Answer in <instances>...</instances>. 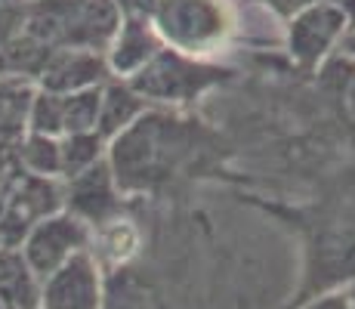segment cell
<instances>
[{"label": "cell", "mask_w": 355, "mask_h": 309, "mask_svg": "<svg viewBox=\"0 0 355 309\" xmlns=\"http://www.w3.org/2000/svg\"><path fill=\"white\" fill-rule=\"evenodd\" d=\"M40 278L19 247H0V309H37Z\"/></svg>", "instance_id": "8fae6325"}, {"label": "cell", "mask_w": 355, "mask_h": 309, "mask_svg": "<svg viewBox=\"0 0 355 309\" xmlns=\"http://www.w3.org/2000/svg\"><path fill=\"white\" fill-rule=\"evenodd\" d=\"M0 3H28V0H0Z\"/></svg>", "instance_id": "44dd1931"}, {"label": "cell", "mask_w": 355, "mask_h": 309, "mask_svg": "<svg viewBox=\"0 0 355 309\" xmlns=\"http://www.w3.org/2000/svg\"><path fill=\"white\" fill-rule=\"evenodd\" d=\"M22 164L31 170L34 176H62V158H59V140L53 136H40V133H28L22 142Z\"/></svg>", "instance_id": "9a60e30c"}, {"label": "cell", "mask_w": 355, "mask_h": 309, "mask_svg": "<svg viewBox=\"0 0 355 309\" xmlns=\"http://www.w3.org/2000/svg\"><path fill=\"white\" fill-rule=\"evenodd\" d=\"M71 195V214L80 217L87 226H96L102 219L114 217L118 208V192H114V174L105 161H99L96 167H90L87 174L74 176L68 185Z\"/></svg>", "instance_id": "9c48e42d"}, {"label": "cell", "mask_w": 355, "mask_h": 309, "mask_svg": "<svg viewBox=\"0 0 355 309\" xmlns=\"http://www.w3.org/2000/svg\"><path fill=\"white\" fill-rule=\"evenodd\" d=\"M121 12L112 0H31L25 6V34L56 50H87L105 56Z\"/></svg>", "instance_id": "6da1fadb"}, {"label": "cell", "mask_w": 355, "mask_h": 309, "mask_svg": "<svg viewBox=\"0 0 355 309\" xmlns=\"http://www.w3.org/2000/svg\"><path fill=\"white\" fill-rule=\"evenodd\" d=\"M164 50L158 31L148 19H121L112 44L105 50V65L112 78L130 81Z\"/></svg>", "instance_id": "ba28073f"}, {"label": "cell", "mask_w": 355, "mask_h": 309, "mask_svg": "<svg viewBox=\"0 0 355 309\" xmlns=\"http://www.w3.org/2000/svg\"><path fill=\"white\" fill-rule=\"evenodd\" d=\"M99 102H102V87L80 90V93H65L62 96V136L96 133Z\"/></svg>", "instance_id": "5bb4252c"}, {"label": "cell", "mask_w": 355, "mask_h": 309, "mask_svg": "<svg viewBox=\"0 0 355 309\" xmlns=\"http://www.w3.org/2000/svg\"><path fill=\"white\" fill-rule=\"evenodd\" d=\"M322 3L334 6V10H340L346 19H349V28L355 25V0H322Z\"/></svg>", "instance_id": "d6986e66"}, {"label": "cell", "mask_w": 355, "mask_h": 309, "mask_svg": "<svg viewBox=\"0 0 355 309\" xmlns=\"http://www.w3.org/2000/svg\"><path fill=\"white\" fill-rule=\"evenodd\" d=\"M25 6L28 3H0V53L12 44L25 28Z\"/></svg>", "instance_id": "2e32d148"}, {"label": "cell", "mask_w": 355, "mask_h": 309, "mask_svg": "<svg viewBox=\"0 0 355 309\" xmlns=\"http://www.w3.org/2000/svg\"><path fill=\"white\" fill-rule=\"evenodd\" d=\"M346 31H349V19L334 6L315 0L284 22V47L297 65L315 68L327 59V53L343 44Z\"/></svg>", "instance_id": "5b68a950"}, {"label": "cell", "mask_w": 355, "mask_h": 309, "mask_svg": "<svg viewBox=\"0 0 355 309\" xmlns=\"http://www.w3.org/2000/svg\"><path fill=\"white\" fill-rule=\"evenodd\" d=\"M59 158H62V176L71 183L74 176L87 174V170L96 167L99 161H105V142H102L96 133L62 136V140H59Z\"/></svg>", "instance_id": "4fadbf2b"}, {"label": "cell", "mask_w": 355, "mask_h": 309, "mask_svg": "<svg viewBox=\"0 0 355 309\" xmlns=\"http://www.w3.org/2000/svg\"><path fill=\"white\" fill-rule=\"evenodd\" d=\"M152 25L167 50L201 62L220 56L232 40L226 0H161Z\"/></svg>", "instance_id": "7a4b0ae2"}, {"label": "cell", "mask_w": 355, "mask_h": 309, "mask_svg": "<svg viewBox=\"0 0 355 309\" xmlns=\"http://www.w3.org/2000/svg\"><path fill=\"white\" fill-rule=\"evenodd\" d=\"M142 115H146V99H142L127 81H118V78L105 81V84H102L96 136L102 142H114L118 136H124Z\"/></svg>", "instance_id": "30bf717a"}, {"label": "cell", "mask_w": 355, "mask_h": 309, "mask_svg": "<svg viewBox=\"0 0 355 309\" xmlns=\"http://www.w3.org/2000/svg\"><path fill=\"white\" fill-rule=\"evenodd\" d=\"M102 303H105V281H102V266L90 251H80L40 281L37 309H102Z\"/></svg>", "instance_id": "8992f818"}, {"label": "cell", "mask_w": 355, "mask_h": 309, "mask_svg": "<svg viewBox=\"0 0 355 309\" xmlns=\"http://www.w3.org/2000/svg\"><path fill=\"white\" fill-rule=\"evenodd\" d=\"M223 68L214 62L189 59L182 53L164 50L142 68L136 78H130L127 84L146 102H192L195 96L216 84L223 78Z\"/></svg>", "instance_id": "3957f363"}, {"label": "cell", "mask_w": 355, "mask_h": 309, "mask_svg": "<svg viewBox=\"0 0 355 309\" xmlns=\"http://www.w3.org/2000/svg\"><path fill=\"white\" fill-rule=\"evenodd\" d=\"M340 47H343L346 56H355V25L346 31V37H343V44H340Z\"/></svg>", "instance_id": "ffe728a7"}, {"label": "cell", "mask_w": 355, "mask_h": 309, "mask_svg": "<svg viewBox=\"0 0 355 309\" xmlns=\"http://www.w3.org/2000/svg\"><path fill=\"white\" fill-rule=\"evenodd\" d=\"M112 3L121 12V19H148L152 22L161 0H112Z\"/></svg>", "instance_id": "e0dca14e"}, {"label": "cell", "mask_w": 355, "mask_h": 309, "mask_svg": "<svg viewBox=\"0 0 355 309\" xmlns=\"http://www.w3.org/2000/svg\"><path fill=\"white\" fill-rule=\"evenodd\" d=\"M28 3H31V0H28Z\"/></svg>", "instance_id": "7402d4cb"}, {"label": "cell", "mask_w": 355, "mask_h": 309, "mask_svg": "<svg viewBox=\"0 0 355 309\" xmlns=\"http://www.w3.org/2000/svg\"><path fill=\"white\" fill-rule=\"evenodd\" d=\"M105 81H112V72L105 65L102 53H87V50H56L46 59L44 72L37 78V90L50 93H80L102 87Z\"/></svg>", "instance_id": "52a82bcc"}, {"label": "cell", "mask_w": 355, "mask_h": 309, "mask_svg": "<svg viewBox=\"0 0 355 309\" xmlns=\"http://www.w3.org/2000/svg\"><path fill=\"white\" fill-rule=\"evenodd\" d=\"M25 263L34 269V276L44 281L50 272H56L59 266H65L71 257H78L80 251H90V226L80 217L68 214H46L37 223H31V229L25 232L22 244Z\"/></svg>", "instance_id": "277c9868"}, {"label": "cell", "mask_w": 355, "mask_h": 309, "mask_svg": "<svg viewBox=\"0 0 355 309\" xmlns=\"http://www.w3.org/2000/svg\"><path fill=\"white\" fill-rule=\"evenodd\" d=\"M303 309H352V306H349V297H343V294H327V297L312 300V303Z\"/></svg>", "instance_id": "ac0fdd59"}, {"label": "cell", "mask_w": 355, "mask_h": 309, "mask_svg": "<svg viewBox=\"0 0 355 309\" xmlns=\"http://www.w3.org/2000/svg\"><path fill=\"white\" fill-rule=\"evenodd\" d=\"M139 247V232L124 217H108L90 226V253L99 266H121Z\"/></svg>", "instance_id": "7c38bea8"}]
</instances>
